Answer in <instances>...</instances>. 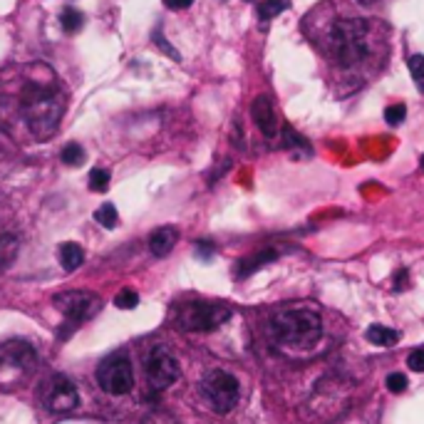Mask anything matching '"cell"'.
<instances>
[{
	"instance_id": "obj_11",
	"label": "cell",
	"mask_w": 424,
	"mask_h": 424,
	"mask_svg": "<svg viewBox=\"0 0 424 424\" xmlns=\"http://www.w3.org/2000/svg\"><path fill=\"white\" fill-rule=\"evenodd\" d=\"M251 117H253L255 127L261 129V134L266 139L278 137V114H275L273 99L268 95H258L251 105Z\"/></svg>"
},
{
	"instance_id": "obj_27",
	"label": "cell",
	"mask_w": 424,
	"mask_h": 424,
	"mask_svg": "<svg viewBox=\"0 0 424 424\" xmlns=\"http://www.w3.org/2000/svg\"><path fill=\"white\" fill-rule=\"evenodd\" d=\"M407 365L414 372H424V350H412L410 358H407Z\"/></svg>"
},
{
	"instance_id": "obj_13",
	"label": "cell",
	"mask_w": 424,
	"mask_h": 424,
	"mask_svg": "<svg viewBox=\"0 0 424 424\" xmlns=\"http://www.w3.org/2000/svg\"><path fill=\"white\" fill-rule=\"evenodd\" d=\"M275 258H278V251L275 248H263V251H258V253L248 255V258H243L241 263H238V278H246V275H253L258 268L268 266V263H273Z\"/></svg>"
},
{
	"instance_id": "obj_25",
	"label": "cell",
	"mask_w": 424,
	"mask_h": 424,
	"mask_svg": "<svg viewBox=\"0 0 424 424\" xmlns=\"http://www.w3.org/2000/svg\"><path fill=\"white\" fill-rule=\"evenodd\" d=\"M385 385H387V390H390L392 395H399V392L407 390V385H410V382H407L405 372H392V375H387Z\"/></svg>"
},
{
	"instance_id": "obj_31",
	"label": "cell",
	"mask_w": 424,
	"mask_h": 424,
	"mask_svg": "<svg viewBox=\"0 0 424 424\" xmlns=\"http://www.w3.org/2000/svg\"><path fill=\"white\" fill-rule=\"evenodd\" d=\"M166 3V8H171V10H184V8H189L194 0H164Z\"/></svg>"
},
{
	"instance_id": "obj_15",
	"label": "cell",
	"mask_w": 424,
	"mask_h": 424,
	"mask_svg": "<svg viewBox=\"0 0 424 424\" xmlns=\"http://www.w3.org/2000/svg\"><path fill=\"white\" fill-rule=\"evenodd\" d=\"M18 251H20V241L18 236L5 231V234H0V268H10L13 261L18 258Z\"/></svg>"
},
{
	"instance_id": "obj_8",
	"label": "cell",
	"mask_w": 424,
	"mask_h": 424,
	"mask_svg": "<svg viewBox=\"0 0 424 424\" xmlns=\"http://www.w3.org/2000/svg\"><path fill=\"white\" fill-rule=\"evenodd\" d=\"M97 385L107 395H127L134 387V372H132V360L124 350L107 355L97 367Z\"/></svg>"
},
{
	"instance_id": "obj_14",
	"label": "cell",
	"mask_w": 424,
	"mask_h": 424,
	"mask_svg": "<svg viewBox=\"0 0 424 424\" xmlns=\"http://www.w3.org/2000/svg\"><path fill=\"white\" fill-rule=\"evenodd\" d=\"M60 263H62V268H65L67 273L77 271V268L85 263V251H82V246L75 241L62 243V246H60Z\"/></svg>"
},
{
	"instance_id": "obj_7",
	"label": "cell",
	"mask_w": 424,
	"mask_h": 424,
	"mask_svg": "<svg viewBox=\"0 0 424 424\" xmlns=\"http://www.w3.org/2000/svg\"><path fill=\"white\" fill-rule=\"evenodd\" d=\"M238 395H241L238 379L226 370H211L201 379V397L216 414H229L238 405Z\"/></svg>"
},
{
	"instance_id": "obj_16",
	"label": "cell",
	"mask_w": 424,
	"mask_h": 424,
	"mask_svg": "<svg viewBox=\"0 0 424 424\" xmlns=\"http://www.w3.org/2000/svg\"><path fill=\"white\" fill-rule=\"evenodd\" d=\"M365 338L377 347H392V345H397L399 333L397 330H392V327H385V325H370L367 327Z\"/></svg>"
},
{
	"instance_id": "obj_1",
	"label": "cell",
	"mask_w": 424,
	"mask_h": 424,
	"mask_svg": "<svg viewBox=\"0 0 424 424\" xmlns=\"http://www.w3.org/2000/svg\"><path fill=\"white\" fill-rule=\"evenodd\" d=\"M65 112V99L50 85H27L20 95V114L35 139L45 142L58 132L60 119Z\"/></svg>"
},
{
	"instance_id": "obj_24",
	"label": "cell",
	"mask_w": 424,
	"mask_h": 424,
	"mask_svg": "<svg viewBox=\"0 0 424 424\" xmlns=\"http://www.w3.org/2000/svg\"><path fill=\"white\" fill-rule=\"evenodd\" d=\"M114 305L122 308V310H132V308L139 305V295L129 288H124L122 293H117V298H114Z\"/></svg>"
},
{
	"instance_id": "obj_9",
	"label": "cell",
	"mask_w": 424,
	"mask_h": 424,
	"mask_svg": "<svg viewBox=\"0 0 424 424\" xmlns=\"http://www.w3.org/2000/svg\"><path fill=\"white\" fill-rule=\"evenodd\" d=\"M144 375H147V382H149L151 390H166L182 375L179 360L171 355L169 347L154 345L147 353V360H144Z\"/></svg>"
},
{
	"instance_id": "obj_29",
	"label": "cell",
	"mask_w": 424,
	"mask_h": 424,
	"mask_svg": "<svg viewBox=\"0 0 424 424\" xmlns=\"http://www.w3.org/2000/svg\"><path fill=\"white\" fill-rule=\"evenodd\" d=\"M196 251H199V255H201V258H211V255H214V243L199 241V243H196Z\"/></svg>"
},
{
	"instance_id": "obj_32",
	"label": "cell",
	"mask_w": 424,
	"mask_h": 424,
	"mask_svg": "<svg viewBox=\"0 0 424 424\" xmlns=\"http://www.w3.org/2000/svg\"><path fill=\"white\" fill-rule=\"evenodd\" d=\"M358 3H362V5H372L375 0H358Z\"/></svg>"
},
{
	"instance_id": "obj_10",
	"label": "cell",
	"mask_w": 424,
	"mask_h": 424,
	"mask_svg": "<svg viewBox=\"0 0 424 424\" xmlns=\"http://www.w3.org/2000/svg\"><path fill=\"white\" fill-rule=\"evenodd\" d=\"M42 402L50 412H70L79 405V392L70 377L65 375H53L42 382Z\"/></svg>"
},
{
	"instance_id": "obj_5",
	"label": "cell",
	"mask_w": 424,
	"mask_h": 424,
	"mask_svg": "<svg viewBox=\"0 0 424 424\" xmlns=\"http://www.w3.org/2000/svg\"><path fill=\"white\" fill-rule=\"evenodd\" d=\"M231 318V305L226 303L191 301L179 305L177 325L186 333H211Z\"/></svg>"
},
{
	"instance_id": "obj_12",
	"label": "cell",
	"mask_w": 424,
	"mask_h": 424,
	"mask_svg": "<svg viewBox=\"0 0 424 424\" xmlns=\"http://www.w3.org/2000/svg\"><path fill=\"white\" fill-rule=\"evenodd\" d=\"M177 241H179V231L174 226H162V229H157L149 236V251L157 258H164V255H169L174 251Z\"/></svg>"
},
{
	"instance_id": "obj_18",
	"label": "cell",
	"mask_w": 424,
	"mask_h": 424,
	"mask_svg": "<svg viewBox=\"0 0 424 424\" xmlns=\"http://www.w3.org/2000/svg\"><path fill=\"white\" fill-rule=\"evenodd\" d=\"M60 159H62V164H67V166H79V164H85L87 157H85V149H82L77 142H70L62 147Z\"/></svg>"
},
{
	"instance_id": "obj_19",
	"label": "cell",
	"mask_w": 424,
	"mask_h": 424,
	"mask_svg": "<svg viewBox=\"0 0 424 424\" xmlns=\"http://www.w3.org/2000/svg\"><path fill=\"white\" fill-rule=\"evenodd\" d=\"M95 221H97L99 226H105V229H114V226H117V221H119L114 203H102V206L95 211Z\"/></svg>"
},
{
	"instance_id": "obj_6",
	"label": "cell",
	"mask_w": 424,
	"mask_h": 424,
	"mask_svg": "<svg viewBox=\"0 0 424 424\" xmlns=\"http://www.w3.org/2000/svg\"><path fill=\"white\" fill-rule=\"evenodd\" d=\"M53 303L60 313L65 315V323H62L65 327H62V333H60V338L62 340H67L72 330H77L82 323L92 320L99 310H102L99 295L87 293V290H67V293L55 295Z\"/></svg>"
},
{
	"instance_id": "obj_22",
	"label": "cell",
	"mask_w": 424,
	"mask_h": 424,
	"mask_svg": "<svg viewBox=\"0 0 424 424\" xmlns=\"http://www.w3.org/2000/svg\"><path fill=\"white\" fill-rule=\"evenodd\" d=\"M407 67H410V75H412V79H414L417 90L424 95V55H412V58L407 60Z\"/></svg>"
},
{
	"instance_id": "obj_30",
	"label": "cell",
	"mask_w": 424,
	"mask_h": 424,
	"mask_svg": "<svg viewBox=\"0 0 424 424\" xmlns=\"http://www.w3.org/2000/svg\"><path fill=\"white\" fill-rule=\"evenodd\" d=\"M407 278H410V275H407V271H405V268H399L397 273H395V290H402V288H407Z\"/></svg>"
},
{
	"instance_id": "obj_17",
	"label": "cell",
	"mask_w": 424,
	"mask_h": 424,
	"mask_svg": "<svg viewBox=\"0 0 424 424\" xmlns=\"http://www.w3.org/2000/svg\"><path fill=\"white\" fill-rule=\"evenodd\" d=\"M82 23H85V15L79 13L77 8H62V13H60V25H62V30H65L67 35H75L82 27Z\"/></svg>"
},
{
	"instance_id": "obj_2",
	"label": "cell",
	"mask_w": 424,
	"mask_h": 424,
	"mask_svg": "<svg viewBox=\"0 0 424 424\" xmlns=\"http://www.w3.org/2000/svg\"><path fill=\"white\" fill-rule=\"evenodd\" d=\"M268 333L278 345L308 350L323 338V320L310 308H286L271 315Z\"/></svg>"
},
{
	"instance_id": "obj_21",
	"label": "cell",
	"mask_w": 424,
	"mask_h": 424,
	"mask_svg": "<svg viewBox=\"0 0 424 424\" xmlns=\"http://www.w3.org/2000/svg\"><path fill=\"white\" fill-rule=\"evenodd\" d=\"M283 137H286V149H301L303 154H310V144H308L290 124L283 127Z\"/></svg>"
},
{
	"instance_id": "obj_26",
	"label": "cell",
	"mask_w": 424,
	"mask_h": 424,
	"mask_svg": "<svg viewBox=\"0 0 424 424\" xmlns=\"http://www.w3.org/2000/svg\"><path fill=\"white\" fill-rule=\"evenodd\" d=\"M407 117V107L405 105H392L385 110V119L390 127H397V124H402Z\"/></svg>"
},
{
	"instance_id": "obj_4",
	"label": "cell",
	"mask_w": 424,
	"mask_h": 424,
	"mask_svg": "<svg viewBox=\"0 0 424 424\" xmlns=\"http://www.w3.org/2000/svg\"><path fill=\"white\" fill-rule=\"evenodd\" d=\"M38 367V353L25 340H8L0 345V387H20Z\"/></svg>"
},
{
	"instance_id": "obj_33",
	"label": "cell",
	"mask_w": 424,
	"mask_h": 424,
	"mask_svg": "<svg viewBox=\"0 0 424 424\" xmlns=\"http://www.w3.org/2000/svg\"><path fill=\"white\" fill-rule=\"evenodd\" d=\"M422 169H424V157H422Z\"/></svg>"
},
{
	"instance_id": "obj_28",
	"label": "cell",
	"mask_w": 424,
	"mask_h": 424,
	"mask_svg": "<svg viewBox=\"0 0 424 424\" xmlns=\"http://www.w3.org/2000/svg\"><path fill=\"white\" fill-rule=\"evenodd\" d=\"M154 42H157V45L162 47L164 53L169 55L171 60H177V62H179V60H182V55H179V50H174V47H171L169 42H166V40H164V35H162V33H157V35H154Z\"/></svg>"
},
{
	"instance_id": "obj_3",
	"label": "cell",
	"mask_w": 424,
	"mask_h": 424,
	"mask_svg": "<svg viewBox=\"0 0 424 424\" xmlns=\"http://www.w3.org/2000/svg\"><path fill=\"white\" fill-rule=\"evenodd\" d=\"M327 53L335 65L353 70L370 55V25L362 18H340L327 33Z\"/></svg>"
},
{
	"instance_id": "obj_23",
	"label": "cell",
	"mask_w": 424,
	"mask_h": 424,
	"mask_svg": "<svg viewBox=\"0 0 424 424\" xmlns=\"http://www.w3.org/2000/svg\"><path fill=\"white\" fill-rule=\"evenodd\" d=\"M90 189L105 194L110 189V171L107 169H92L90 171Z\"/></svg>"
},
{
	"instance_id": "obj_20",
	"label": "cell",
	"mask_w": 424,
	"mask_h": 424,
	"mask_svg": "<svg viewBox=\"0 0 424 424\" xmlns=\"http://www.w3.org/2000/svg\"><path fill=\"white\" fill-rule=\"evenodd\" d=\"M290 8V0H266V3H261V8H258V15H261V20H273L278 13H283V10H288Z\"/></svg>"
}]
</instances>
